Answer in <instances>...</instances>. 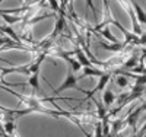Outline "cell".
Wrapping results in <instances>:
<instances>
[{
	"label": "cell",
	"mask_w": 146,
	"mask_h": 137,
	"mask_svg": "<svg viewBox=\"0 0 146 137\" xmlns=\"http://www.w3.org/2000/svg\"><path fill=\"white\" fill-rule=\"evenodd\" d=\"M75 71H73V69L72 67H69L67 69V74H66V79H64V82L58 86V88H56L54 89V95H60L62 92H64L66 89H76V91H79V92H83V93H88V91H83V89H80L79 86H78V80H79V77L78 76H75L73 74Z\"/></svg>",
	"instance_id": "cell-1"
},
{
	"label": "cell",
	"mask_w": 146,
	"mask_h": 137,
	"mask_svg": "<svg viewBox=\"0 0 146 137\" xmlns=\"http://www.w3.org/2000/svg\"><path fill=\"white\" fill-rule=\"evenodd\" d=\"M110 79H111V73L110 71H107L104 76H101V79H100V82L96 83V86L92 89V91H88V93H86V96H85V99H82L80 102H86V101H89L91 98H94L96 93H98L100 91H102V89H105V86H107V83L110 82Z\"/></svg>",
	"instance_id": "cell-2"
},
{
	"label": "cell",
	"mask_w": 146,
	"mask_h": 137,
	"mask_svg": "<svg viewBox=\"0 0 146 137\" xmlns=\"http://www.w3.org/2000/svg\"><path fill=\"white\" fill-rule=\"evenodd\" d=\"M31 64L32 63L23 64V66H13V67H2V79L6 77L10 73H21V74H25V76H31L32 74Z\"/></svg>",
	"instance_id": "cell-3"
},
{
	"label": "cell",
	"mask_w": 146,
	"mask_h": 137,
	"mask_svg": "<svg viewBox=\"0 0 146 137\" xmlns=\"http://www.w3.org/2000/svg\"><path fill=\"white\" fill-rule=\"evenodd\" d=\"M75 54H76V58L80 61V64H82L83 67H94V63L89 60L88 54L85 53L82 48H79L78 44H76V47H75Z\"/></svg>",
	"instance_id": "cell-4"
},
{
	"label": "cell",
	"mask_w": 146,
	"mask_h": 137,
	"mask_svg": "<svg viewBox=\"0 0 146 137\" xmlns=\"http://www.w3.org/2000/svg\"><path fill=\"white\" fill-rule=\"evenodd\" d=\"M129 44L126 41L123 42H115V44H108V42H100V47L102 50H107V51H114V53H121V51H124L126 47Z\"/></svg>",
	"instance_id": "cell-5"
},
{
	"label": "cell",
	"mask_w": 146,
	"mask_h": 137,
	"mask_svg": "<svg viewBox=\"0 0 146 137\" xmlns=\"http://www.w3.org/2000/svg\"><path fill=\"white\" fill-rule=\"evenodd\" d=\"M104 71L102 70H100V69H95V67H83V71H82V74L79 76V80L80 79H86V77H101V76H104Z\"/></svg>",
	"instance_id": "cell-6"
},
{
	"label": "cell",
	"mask_w": 146,
	"mask_h": 137,
	"mask_svg": "<svg viewBox=\"0 0 146 137\" xmlns=\"http://www.w3.org/2000/svg\"><path fill=\"white\" fill-rule=\"evenodd\" d=\"M140 113L142 111L137 108L136 111H133V113H130L126 118H124V127H127V126H130L133 130L136 131V124H137V120H139V115H140Z\"/></svg>",
	"instance_id": "cell-7"
},
{
	"label": "cell",
	"mask_w": 146,
	"mask_h": 137,
	"mask_svg": "<svg viewBox=\"0 0 146 137\" xmlns=\"http://www.w3.org/2000/svg\"><path fill=\"white\" fill-rule=\"evenodd\" d=\"M28 85L32 88V91L35 93H41V88H40V71L31 74L29 79H28Z\"/></svg>",
	"instance_id": "cell-8"
},
{
	"label": "cell",
	"mask_w": 146,
	"mask_h": 137,
	"mask_svg": "<svg viewBox=\"0 0 146 137\" xmlns=\"http://www.w3.org/2000/svg\"><path fill=\"white\" fill-rule=\"evenodd\" d=\"M139 60H140V57H139L137 54H133V56H130V57L124 61V64L121 66V69H123V70H131L133 67L139 66V64H137Z\"/></svg>",
	"instance_id": "cell-9"
},
{
	"label": "cell",
	"mask_w": 146,
	"mask_h": 137,
	"mask_svg": "<svg viewBox=\"0 0 146 137\" xmlns=\"http://www.w3.org/2000/svg\"><path fill=\"white\" fill-rule=\"evenodd\" d=\"M102 102H104V105H105L107 108H110V107L115 102V95H114V92H113L111 89L104 91V93H102Z\"/></svg>",
	"instance_id": "cell-10"
},
{
	"label": "cell",
	"mask_w": 146,
	"mask_h": 137,
	"mask_svg": "<svg viewBox=\"0 0 146 137\" xmlns=\"http://www.w3.org/2000/svg\"><path fill=\"white\" fill-rule=\"evenodd\" d=\"M131 5H133V7H135V12H136V16H137V19H139V23L142 25H145L146 26V13L143 12V9L135 2V0H131Z\"/></svg>",
	"instance_id": "cell-11"
},
{
	"label": "cell",
	"mask_w": 146,
	"mask_h": 137,
	"mask_svg": "<svg viewBox=\"0 0 146 137\" xmlns=\"http://www.w3.org/2000/svg\"><path fill=\"white\" fill-rule=\"evenodd\" d=\"M2 34H6V35H9V36H12V38L15 40V42H18V44H22V40L18 36V34L12 29V28H9V26H6V25H2Z\"/></svg>",
	"instance_id": "cell-12"
},
{
	"label": "cell",
	"mask_w": 146,
	"mask_h": 137,
	"mask_svg": "<svg viewBox=\"0 0 146 137\" xmlns=\"http://www.w3.org/2000/svg\"><path fill=\"white\" fill-rule=\"evenodd\" d=\"M2 19L5 21V22H7V23H16V22H19V21H27V15L25 16H10V15H7V13H2Z\"/></svg>",
	"instance_id": "cell-13"
},
{
	"label": "cell",
	"mask_w": 146,
	"mask_h": 137,
	"mask_svg": "<svg viewBox=\"0 0 146 137\" xmlns=\"http://www.w3.org/2000/svg\"><path fill=\"white\" fill-rule=\"evenodd\" d=\"M115 83L118 88H127L130 85L129 83V77L124 76V74H115Z\"/></svg>",
	"instance_id": "cell-14"
},
{
	"label": "cell",
	"mask_w": 146,
	"mask_h": 137,
	"mask_svg": "<svg viewBox=\"0 0 146 137\" xmlns=\"http://www.w3.org/2000/svg\"><path fill=\"white\" fill-rule=\"evenodd\" d=\"M100 32H101V35L104 36V38H107V40H108L110 42H114V44H115V42H118V41H117V38H115V36H114V35L111 34V31H110V28H107V26H105V28H102V29H101Z\"/></svg>",
	"instance_id": "cell-15"
},
{
	"label": "cell",
	"mask_w": 146,
	"mask_h": 137,
	"mask_svg": "<svg viewBox=\"0 0 146 137\" xmlns=\"http://www.w3.org/2000/svg\"><path fill=\"white\" fill-rule=\"evenodd\" d=\"M94 136H95V137H105L104 130H102V122H101V120L95 124V133H94Z\"/></svg>",
	"instance_id": "cell-16"
},
{
	"label": "cell",
	"mask_w": 146,
	"mask_h": 137,
	"mask_svg": "<svg viewBox=\"0 0 146 137\" xmlns=\"http://www.w3.org/2000/svg\"><path fill=\"white\" fill-rule=\"evenodd\" d=\"M86 2V6L89 7V10L92 12V15H94V19L96 21V18H98V12H96V7L94 5V0H85Z\"/></svg>",
	"instance_id": "cell-17"
},
{
	"label": "cell",
	"mask_w": 146,
	"mask_h": 137,
	"mask_svg": "<svg viewBox=\"0 0 146 137\" xmlns=\"http://www.w3.org/2000/svg\"><path fill=\"white\" fill-rule=\"evenodd\" d=\"M50 2V6H51V9L54 10V12H60V9H58V5H57V2L56 0H48Z\"/></svg>",
	"instance_id": "cell-18"
},
{
	"label": "cell",
	"mask_w": 146,
	"mask_h": 137,
	"mask_svg": "<svg viewBox=\"0 0 146 137\" xmlns=\"http://www.w3.org/2000/svg\"><path fill=\"white\" fill-rule=\"evenodd\" d=\"M140 61H143L145 66H146V47L142 50V57H140Z\"/></svg>",
	"instance_id": "cell-19"
},
{
	"label": "cell",
	"mask_w": 146,
	"mask_h": 137,
	"mask_svg": "<svg viewBox=\"0 0 146 137\" xmlns=\"http://www.w3.org/2000/svg\"><path fill=\"white\" fill-rule=\"evenodd\" d=\"M139 109H140V111H146V101H145V102L139 107Z\"/></svg>",
	"instance_id": "cell-20"
},
{
	"label": "cell",
	"mask_w": 146,
	"mask_h": 137,
	"mask_svg": "<svg viewBox=\"0 0 146 137\" xmlns=\"http://www.w3.org/2000/svg\"><path fill=\"white\" fill-rule=\"evenodd\" d=\"M131 137H139V136H137V133H135V134H133Z\"/></svg>",
	"instance_id": "cell-21"
}]
</instances>
